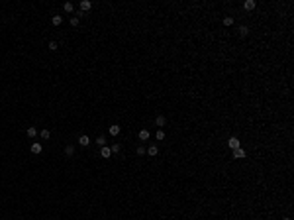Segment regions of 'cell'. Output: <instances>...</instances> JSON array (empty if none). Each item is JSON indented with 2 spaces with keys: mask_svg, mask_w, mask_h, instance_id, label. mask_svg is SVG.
Segmentation results:
<instances>
[{
  "mask_svg": "<svg viewBox=\"0 0 294 220\" xmlns=\"http://www.w3.org/2000/svg\"><path fill=\"white\" fill-rule=\"evenodd\" d=\"M227 148H229V150H237V148H241V142H239L235 136H231V138L227 140Z\"/></svg>",
  "mask_w": 294,
  "mask_h": 220,
  "instance_id": "obj_1",
  "label": "cell"
},
{
  "mask_svg": "<svg viewBox=\"0 0 294 220\" xmlns=\"http://www.w3.org/2000/svg\"><path fill=\"white\" fill-rule=\"evenodd\" d=\"M79 146H81V148H88V146H90V138H88V136H81V138H79Z\"/></svg>",
  "mask_w": 294,
  "mask_h": 220,
  "instance_id": "obj_2",
  "label": "cell"
},
{
  "mask_svg": "<svg viewBox=\"0 0 294 220\" xmlns=\"http://www.w3.org/2000/svg\"><path fill=\"white\" fill-rule=\"evenodd\" d=\"M41 152H43V146H41L39 142H34V144H32V153L37 155V153H41Z\"/></svg>",
  "mask_w": 294,
  "mask_h": 220,
  "instance_id": "obj_3",
  "label": "cell"
},
{
  "mask_svg": "<svg viewBox=\"0 0 294 220\" xmlns=\"http://www.w3.org/2000/svg\"><path fill=\"white\" fill-rule=\"evenodd\" d=\"M233 157H235V159H243V157H245V150H243V148L233 150Z\"/></svg>",
  "mask_w": 294,
  "mask_h": 220,
  "instance_id": "obj_4",
  "label": "cell"
},
{
  "mask_svg": "<svg viewBox=\"0 0 294 220\" xmlns=\"http://www.w3.org/2000/svg\"><path fill=\"white\" fill-rule=\"evenodd\" d=\"M139 140H141V142H147V140H149V136H151V134H149V130H139Z\"/></svg>",
  "mask_w": 294,
  "mask_h": 220,
  "instance_id": "obj_5",
  "label": "cell"
},
{
  "mask_svg": "<svg viewBox=\"0 0 294 220\" xmlns=\"http://www.w3.org/2000/svg\"><path fill=\"white\" fill-rule=\"evenodd\" d=\"M100 155H102L104 159H108V157H110V155H112V150H110V148H108V146H104L102 150H100Z\"/></svg>",
  "mask_w": 294,
  "mask_h": 220,
  "instance_id": "obj_6",
  "label": "cell"
},
{
  "mask_svg": "<svg viewBox=\"0 0 294 220\" xmlns=\"http://www.w3.org/2000/svg\"><path fill=\"white\" fill-rule=\"evenodd\" d=\"M120 132H122V128H120V126H118V124H114V126H110V136H114V138H116V136L120 134Z\"/></svg>",
  "mask_w": 294,
  "mask_h": 220,
  "instance_id": "obj_7",
  "label": "cell"
},
{
  "mask_svg": "<svg viewBox=\"0 0 294 220\" xmlns=\"http://www.w3.org/2000/svg\"><path fill=\"white\" fill-rule=\"evenodd\" d=\"M255 6H257V2H255V0H245V4H243V8H245V10H253Z\"/></svg>",
  "mask_w": 294,
  "mask_h": 220,
  "instance_id": "obj_8",
  "label": "cell"
},
{
  "mask_svg": "<svg viewBox=\"0 0 294 220\" xmlns=\"http://www.w3.org/2000/svg\"><path fill=\"white\" fill-rule=\"evenodd\" d=\"M51 24H53V26H61V24H63V16L55 14V16L51 18Z\"/></svg>",
  "mask_w": 294,
  "mask_h": 220,
  "instance_id": "obj_9",
  "label": "cell"
},
{
  "mask_svg": "<svg viewBox=\"0 0 294 220\" xmlns=\"http://www.w3.org/2000/svg\"><path fill=\"white\" fill-rule=\"evenodd\" d=\"M145 153H147V155H151V157H155L157 153H159V148H157V146H149V150H147Z\"/></svg>",
  "mask_w": 294,
  "mask_h": 220,
  "instance_id": "obj_10",
  "label": "cell"
},
{
  "mask_svg": "<svg viewBox=\"0 0 294 220\" xmlns=\"http://www.w3.org/2000/svg\"><path fill=\"white\" fill-rule=\"evenodd\" d=\"M79 6H81V10H90V8H92V2H88V0H81Z\"/></svg>",
  "mask_w": 294,
  "mask_h": 220,
  "instance_id": "obj_11",
  "label": "cell"
},
{
  "mask_svg": "<svg viewBox=\"0 0 294 220\" xmlns=\"http://www.w3.org/2000/svg\"><path fill=\"white\" fill-rule=\"evenodd\" d=\"M26 134H28V136H30V138H32V140H34L35 136H37V130H35L34 126H30V128H28V130H26Z\"/></svg>",
  "mask_w": 294,
  "mask_h": 220,
  "instance_id": "obj_12",
  "label": "cell"
},
{
  "mask_svg": "<svg viewBox=\"0 0 294 220\" xmlns=\"http://www.w3.org/2000/svg\"><path fill=\"white\" fill-rule=\"evenodd\" d=\"M63 10H65V12H73V10H75V4H73V2H65V4H63Z\"/></svg>",
  "mask_w": 294,
  "mask_h": 220,
  "instance_id": "obj_13",
  "label": "cell"
},
{
  "mask_svg": "<svg viewBox=\"0 0 294 220\" xmlns=\"http://www.w3.org/2000/svg\"><path fill=\"white\" fill-rule=\"evenodd\" d=\"M165 122H167V120H165V116H157V118H155V126H159V128H161V126H165Z\"/></svg>",
  "mask_w": 294,
  "mask_h": 220,
  "instance_id": "obj_14",
  "label": "cell"
},
{
  "mask_svg": "<svg viewBox=\"0 0 294 220\" xmlns=\"http://www.w3.org/2000/svg\"><path fill=\"white\" fill-rule=\"evenodd\" d=\"M39 136H41L43 140H49V138H51V132H49V130L45 128V130H41V132H39Z\"/></svg>",
  "mask_w": 294,
  "mask_h": 220,
  "instance_id": "obj_15",
  "label": "cell"
},
{
  "mask_svg": "<svg viewBox=\"0 0 294 220\" xmlns=\"http://www.w3.org/2000/svg\"><path fill=\"white\" fill-rule=\"evenodd\" d=\"M96 144H98L100 148H104V146H106V136H98V138H96Z\"/></svg>",
  "mask_w": 294,
  "mask_h": 220,
  "instance_id": "obj_16",
  "label": "cell"
},
{
  "mask_svg": "<svg viewBox=\"0 0 294 220\" xmlns=\"http://www.w3.org/2000/svg\"><path fill=\"white\" fill-rule=\"evenodd\" d=\"M239 35H243V37L249 35V28L247 26H239Z\"/></svg>",
  "mask_w": 294,
  "mask_h": 220,
  "instance_id": "obj_17",
  "label": "cell"
},
{
  "mask_svg": "<svg viewBox=\"0 0 294 220\" xmlns=\"http://www.w3.org/2000/svg\"><path fill=\"white\" fill-rule=\"evenodd\" d=\"M224 26H233V18H231V16H225L224 18Z\"/></svg>",
  "mask_w": 294,
  "mask_h": 220,
  "instance_id": "obj_18",
  "label": "cell"
},
{
  "mask_svg": "<svg viewBox=\"0 0 294 220\" xmlns=\"http://www.w3.org/2000/svg\"><path fill=\"white\" fill-rule=\"evenodd\" d=\"M65 153H67V155L71 157V155L75 153V146H67V148H65Z\"/></svg>",
  "mask_w": 294,
  "mask_h": 220,
  "instance_id": "obj_19",
  "label": "cell"
},
{
  "mask_svg": "<svg viewBox=\"0 0 294 220\" xmlns=\"http://www.w3.org/2000/svg\"><path fill=\"white\" fill-rule=\"evenodd\" d=\"M110 150H112V153H118V152L122 150V146H120V144H114V146L110 148Z\"/></svg>",
  "mask_w": 294,
  "mask_h": 220,
  "instance_id": "obj_20",
  "label": "cell"
},
{
  "mask_svg": "<svg viewBox=\"0 0 294 220\" xmlns=\"http://www.w3.org/2000/svg\"><path fill=\"white\" fill-rule=\"evenodd\" d=\"M135 152H137V155H145V152H147V150H145L143 146H137V150H135Z\"/></svg>",
  "mask_w": 294,
  "mask_h": 220,
  "instance_id": "obj_21",
  "label": "cell"
},
{
  "mask_svg": "<svg viewBox=\"0 0 294 220\" xmlns=\"http://www.w3.org/2000/svg\"><path fill=\"white\" fill-rule=\"evenodd\" d=\"M157 140H165V132H163V130H157Z\"/></svg>",
  "mask_w": 294,
  "mask_h": 220,
  "instance_id": "obj_22",
  "label": "cell"
},
{
  "mask_svg": "<svg viewBox=\"0 0 294 220\" xmlns=\"http://www.w3.org/2000/svg\"><path fill=\"white\" fill-rule=\"evenodd\" d=\"M47 47H49V49H51V51H55V49H57V47H59V45H57L55 41H49V43H47Z\"/></svg>",
  "mask_w": 294,
  "mask_h": 220,
  "instance_id": "obj_23",
  "label": "cell"
},
{
  "mask_svg": "<svg viewBox=\"0 0 294 220\" xmlns=\"http://www.w3.org/2000/svg\"><path fill=\"white\" fill-rule=\"evenodd\" d=\"M71 26H79V18H71Z\"/></svg>",
  "mask_w": 294,
  "mask_h": 220,
  "instance_id": "obj_24",
  "label": "cell"
},
{
  "mask_svg": "<svg viewBox=\"0 0 294 220\" xmlns=\"http://www.w3.org/2000/svg\"><path fill=\"white\" fill-rule=\"evenodd\" d=\"M284 220H292V218H288V216H286V218H284Z\"/></svg>",
  "mask_w": 294,
  "mask_h": 220,
  "instance_id": "obj_25",
  "label": "cell"
}]
</instances>
